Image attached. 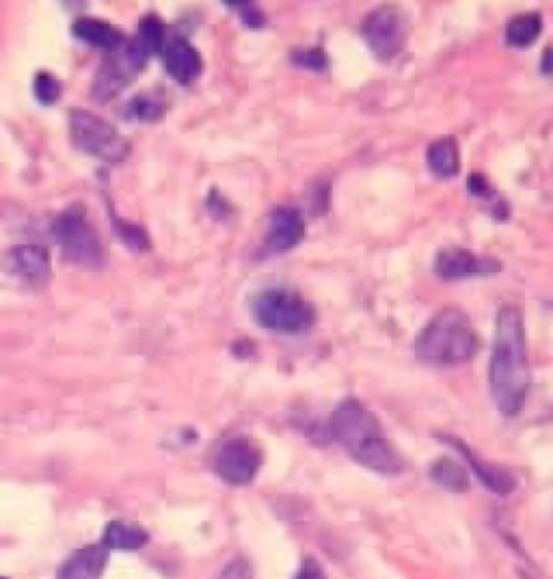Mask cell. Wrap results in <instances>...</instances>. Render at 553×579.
Returning a JSON list of instances; mask_svg holds the SVG:
<instances>
[{
    "mask_svg": "<svg viewBox=\"0 0 553 579\" xmlns=\"http://www.w3.org/2000/svg\"><path fill=\"white\" fill-rule=\"evenodd\" d=\"M489 387L497 409L504 415H517L528 398L530 366L525 322L521 309L512 305L502 307L497 314Z\"/></svg>",
    "mask_w": 553,
    "mask_h": 579,
    "instance_id": "6da1fadb",
    "label": "cell"
},
{
    "mask_svg": "<svg viewBox=\"0 0 553 579\" xmlns=\"http://www.w3.org/2000/svg\"><path fill=\"white\" fill-rule=\"evenodd\" d=\"M478 348L476 331L463 309L445 307L428 322L415 340V355L422 363L439 368L463 366Z\"/></svg>",
    "mask_w": 553,
    "mask_h": 579,
    "instance_id": "7a4b0ae2",
    "label": "cell"
},
{
    "mask_svg": "<svg viewBox=\"0 0 553 579\" xmlns=\"http://www.w3.org/2000/svg\"><path fill=\"white\" fill-rule=\"evenodd\" d=\"M52 238L57 240L63 258L87 271H100L106 266V251L98 232L87 221L80 206H72L52 223Z\"/></svg>",
    "mask_w": 553,
    "mask_h": 579,
    "instance_id": "3957f363",
    "label": "cell"
},
{
    "mask_svg": "<svg viewBox=\"0 0 553 579\" xmlns=\"http://www.w3.org/2000/svg\"><path fill=\"white\" fill-rule=\"evenodd\" d=\"M251 314L262 329L299 335L314 325V307L301 294L283 288L262 290L253 296Z\"/></svg>",
    "mask_w": 553,
    "mask_h": 579,
    "instance_id": "277c9868",
    "label": "cell"
},
{
    "mask_svg": "<svg viewBox=\"0 0 553 579\" xmlns=\"http://www.w3.org/2000/svg\"><path fill=\"white\" fill-rule=\"evenodd\" d=\"M72 141L85 154L102 160V163H124L130 154V141L119 134L109 121L89 111L76 109L70 119Z\"/></svg>",
    "mask_w": 553,
    "mask_h": 579,
    "instance_id": "5b68a950",
    "label": "cell"
},
{
    "mask_svg": "<svg viewBox=\"0 0 553 579\" xmlns=\"http://www.w3.org/2000/svg\"><path fill=\"white\" fill-rule=\"evenodd\" d=\"M331 435L355 459L368 443L383 437V430L376 422V417L361 402L344 400L331 417Z\"/></svg>",
    "mask_w": 553,
    "mask_h": 579,
    "instance_id": "8992f818",
    "label": "cell"
},
{
    "mask_svg": "<svg viewBox=\"0 0 553 579\" xmlns=\"http://www.w3.org/2000/svg\"><path fill=\"white\" fill-rule=\"evenodd\" d=\"M361 35L376 57L389 61L394 59L407 42V20L394 7H381L366 18Z\"/></svg>",
    "mask_w": 553,
    "mask_h": 579,
    "instance_id": "52a82bcc",
    "label": "cell"
},
{
    "mask_svg": "<svg viewBox=\"0 0 553 579\" xmlns=\"http://www.w3.org/2000/svg\"><path fill=\"white\" fill-rule=\"evenodd\" d=\"M262 467V450L258 443L247 437H236L225 441L214 459L217 474L234 487H245L253 482Z\"/></svg>",
    "mask_w": 553,
    "mask_h": 579,
    "instance_id": "ba28073f",
    "label": "cell"
},
{
    "mask_svg": "<svg viewBox=\"0 0 553 579\" xmlns=\"http://www.w3.org/2000/svg\"><path fill=\"white\" fill-rule=\"evenodd\" d=\"M435 271L443 281H461L497 273L499 262L482 258V255H476L469 249H443L435 260Z\"/></svg>",
    "mask_w": 553,
    "mask_h": 579,
    "instance_id": "9c48e42d",
    "label": "cell"
},
{
    "mask_svg": "<svg viewBox=\"0 0 553 579\" xmlns=\"http://www.w3.org/2000/svg\"><path fill=\"white\" fill-rule=\"evenodd\" d=\"M9 268L24 284L44 286L50 277V255L39 245H20L9 253Z\"/></svg>",
    "mask_w": 553,
    "mask_h": 579,
    "instance_id": "30bf717a",
    "label": "cell"
},
{
    "mask_svg": "<svg viewBox=\"0 0 553 579\" xmlns=\"http://www.w3.org/2000/svg\"><path fill=\"white\" fill-rule=\"evenodd\" d=\"M305 236V223H303V214L290 208V206H281L271 214V230H268L266 236V245L273 251H290L294 249Z\"/></svg>",
    "mask_w": 553,
    "mask_h": 579,
    "instance_id": "8fae6325",
    "label": "cell"
},
{
    "mask_svg": "<svg viewBox=\"0 0 553 579\" xmlns=\"http://www.w3.org/2000/svg\"><path fill=\"white\" fill-rule=\"evenodd\" d=\"M165 67L171 78L178 80L182 85L193 83L199 74L204 72V61L195 46H191L186 39H173L165 46Z\"/></svg>",
    "mask_w": 553,
    "mask_h": 579,
    "instance_id": "7c38bea8",
    "label": "cell"
},
{
    "mask_svg": "<svg viewBox=\"0 0 553 579\" xmlns=\"http://www.w3.org/2000/svg\"><path fill=\"white\" fill-rule=\"evenodd\" d=\"M452 441V446L461 452L465 459L469 461V465L474 467L476 471V476L482 480L484 487H487L489 491H493L495 495H510L512 491L517 489V478L512 476V471L504 469V467H499V465H489V463H482L478 456L471 452L463 441H458V439H450Z\"/></svg>",
    "mask_w": 553,
    "mask_h": 579,
    "instance_id": "4fadbf2b",
    "label": "cell"
},
{
    "mask_svg": "<svg viewBox=\"0 0 553 579\" xmlns=\"http://www.w3.org/2000/svg\"><path fill=\"white\" fill-rule=\"evenodd\" d=\"M72 33L76 39H80L83 44H89L93 48L102 50H119L124 48L126 37L117 26L111 22H104L98 18H80L74 22Z\"/></svg>",
    "mask_w": 553,
    "mask_h": 579,
    "instance_id": "5bb4252c",
    "label": "cell"
},
{
    "mask_svg": "<svg viewBox=\"0 0 553 579\" xmlns=\"http://www.w3.org/2000/svg\"><path fill=\"white\" fill-rule=\"evenodd\" d=\"M106 562H109V554L106 547H85L78 549L74 556L65 560V564L59 571V579H100Z\"/></svg>",
    "mask_w": 553,
    "mask_h": 579,
    "instance_id": "9a60e30c",
    "label": "cell"
},
{
    "mask_svg": "<svg viewBox=\"0 0 553 579\" xmlns=\"http://www.w3.org/2000/svg\"><path fill=\"white\" fill-rule=\"evenodd\" d=\"M428 167L433 171L437 178L450 180L461 169V156H458V143L452 137H445L435 141L428 147Z\"/></svg>",
    "mask_w": 553,
    "mask_h": 579,
    "instance_id": "2e32d148",
    "label": "cell"
},
{
    "mask_svg": "<svg viewBox=\"0 0 553 579\" xmlns=\"http://www.w3.org/2000/svg\"><path fill=\"white\" fill-rule=\"evenodd\" d=\"M150 541V536L137 523L128 521H113L104 530V547L106 549H121V551H137L143 549Z\"/></svg>",
    "mask_w": 553,
    "mask_h": 579,
    "instance_id": "e0dca14e",
    "label": "cell"
},
{
    "mask_svg": "<svg viewBox=\"0 0 553 579\" xmlns=\"http://www.w3.org/2000/svg\"><path fill=\"white\" fill-rule=\"evenodd\" d=\"M124 113H126V119L130 121L152 124V121H158L167 113V100L156 91H143V93H137V96L126 104Z\"/></svg>",
    "mask_w": 553,
    "mask_h": 579,
    "instance_id": "ac0fdd59",
    "label": "cell"
},
{
    "mask_svg": "<svg viewBox=\"0 0 553 579\" xmlns=\"http://www.w3.org/2000/svg\"><path fill=\"white\" fill-rule=\"evenodd\" d=\"M130 80V74L119 59H113L106 65H102V70L96 76V83H93V98L98 102L111 100L113 96L126 87Z\"/></svg>",
    "mask_w": 553,
    "mask_h": 579,
    "instance_id": "d6986e66",
    "label": "cell"
},
{
    "mask_svg": "<svg viewBox=\"0 0 553 579\" xmlns=\"http://www.w3.org/2000/svg\"><path fill=\"white\" fill-rule=\"evenodd\" d=\"M543 31V20L536 13H521L512 18L506 26V42L512 48H528L532 46Z\"/></svg>",
    "mask_w": 553,
    "mask_h": 579,
    "instance_id": "ffe728a7",
    "label": "cell"
},
{
    "mask_svg": "<svg viewBox=\"0 0 553 579\" xmlns=\"http://www.w3.org/2000/svg\"><path fill=\"white\" fill-rule=\"evenodd\" d=\"M430 476L443 489L452 493H463L469 489V474L467 469L452 459H439L433 467H430Z\"/></svg>",
    "mask_w": 553,
    "mask_h": 579,
    "instance_id": "44dd1931",
    "label": "cell"
},
{
    "mask_svg": "<svg viewBox=\"0 0 553 579\" xmlns=\"http://www.w3.org/2000/svg\"><path fill=\"white\" fill-rule=\"evenodd\" d=\"M113 227H115V232H117V238L124 242L126 247H130L132 251L150 249V236H147V232L143 230L141 225L130 223L126 219L117 217V214H113Z\"/></svg>",
    "mask_w": 553,
    "mask_h": 579,
    "instance_id": "7402d4cb",
    "label": "cell"
},
{
    "mask_svg": "<svg viewBox=\"0 0 553 579\" xmlns=\"http://www.w3.org/2000/svg\"><path fill=\"white\" fill-rule=\"evenodd\" d=\"M33 91H35V98L42 102L44 106H52V104H57L61 100V93H63V87L59 80L48 74V72H39L35 76V83H33Z\"/></svg>",
    "mask_w": 553,
    "mask_h": 579,
    "instance_id": "603a6c76",
    "label": "cell"
},
{
    "mask_svg": "<svg viewBox=\"0 0 553 579\" xmlns=\"http://www.w3.org/2000/svg\"><path fill=\"white\" fill-rule=\"evenodd\" d=\"M292 63H294V65H301V67H307V70L322 72V70H327L329 59H327V55H325V50H320V48H303V50H294V52H292Z\"/></svg>",
    "mask_w": 553,
    "mask_h": 579,
    "instance_id": "cb8c5ba5",
    "label": "cell"
},
{
    "mask_svg": "<svg viewBox=\"0 0 553 579\" xmlns=\"http://www.w3.org/2000/svg\"><path fill=\"white\" fill-rule=\"evenodd\" d=\"M229 7H236V11L240 13V18L245 20L247 26H251V29H260V26L264 24V13L251 5V3H227Z\"/></svg>",
    "mask_w": 553,
    "mask_h": 579,
    "instance_id": "d4e9b609",
    "label": "cell"
},
{
    "mask_svg": "<svg viewBox=\"0 0 553 579\" xmlns=\"http://www.w3.org/2000/svg\"><path fill=\"white\" fill-rule=\"evenodd\" d=\"M219 579H253V573H251L249 562L238 558L227 564V567L221 571Z\"/></svg>",
    "mask_w": 553,
    "mask_h": 579,
    "instance_id": "484cf974",
    "label": "cell"
},
{
    "mask_svg": "<svg viewBox=\"0 0 553 579\" xmlns=\"http://www.w3.org/2000/svg\"><path fill=\"white\" fill-rule=\"evenodd\" d=\"M467 186H469V193L474 195V197H478V199H489V197H493V188H491L489 180L484 178V175H480V173L469 175Z\"/></svg>",
    "mask_w": 553,
    "mask_h": 579,
    "instance_id": "4316f807",
    "label": "cell"
},
{
    "mask_svg": "<svg viewBox=\"0 0 553 579\" xmlns=\"http://www.w3.org/2000/svg\"><path fill=\"white\" fill-rule=\"evenodd\" d=\"M294 579H327V575H325V571H322V567H320L318 562L305 560L299 575H296Z\"/></svg>",
    "mask_w": 553,
    "mask_h": 579,
    "instance_id": "83f0119b",
    "label": "cell"
},
{
    "mask_svg": "<svg viewBox=\"0 0 553 579\" xmlns=\"http://www.w3.org/2000/svg\"><path fill=\"white\" fill-rule=\"evenodd\" d=\"M541 72L547 74V76H553V48H549L545 55H543V61H541Z\"/></svg>",
    "mask_w": 553,
    "mask_h": 579,
    "instance_id": "f1b7e54d",
    "label": "cell"
},
{
    "mask_svg": "<svg viewBox=\"0 0 553 579\" xmlns=\"http://www.w3.org/2000/svg\"><path fill=\"white\" fill-rule=\"evenodd\" d=\"M0 579H3V577H0Z\"/></svg>",
    "mask_w": 553,
    "mask_h": 579,
    "instance_id": "f546056e",
    "label": "cell"
}]
</instances>
